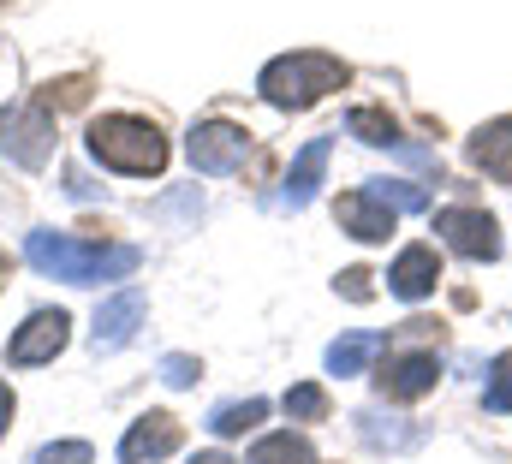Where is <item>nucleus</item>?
I'll return each instance as SVG.
<instances>
[{
	"label": "nucleus",
	"instance_id": "f257e3e1",
	"mask_svg": "<svg viewBox=\"0 0 512 464\" xmlns=\"http://www.w3.org/2000/svg\"><path fill=\"white\" fill-rule=\"evenodd\" d=\"M24 256H30V268H42V274H54V280H66V286H102V280H126L137 274V250L131 244H84V238H72V232H30L24 238Z\"/></svg>",
	"mask_w": 512,
	"mask_h": 464
},
{
	"label": "nucleus",
	"instance_id": "f03ea898",
	"mask_svg": "<svg viewBox=\"0 0 512 464\" xmlns=\"http://www.w3.org/2000/svg\"><path fill=\"white\" fill-rule=\"evenodd\" d=\"M346 84H352V66H346L340 54H322V48L280 54V60H268L262 78H256L262 102L280 108V114H304V108H316L328 90H346Z\"/></svg>",
	"mask_w": 512,
	"mask_h": 464
},
{
	"label": "nucleus",
	"instance_id": "7ed1b4c3",
	"mask_svg": "<svg viewBox=\"0 0 512 464\" xmlns=\"http://www.w3.org/2000/svg\"><path fill=\"white\" fill-rule=\"evenodd\" d=\"M84 143H90V155H96L102 167L131 173V179H155V173L167 167V137H161V125H155V119H143V114H102V119H90Z\"/></svg>",
	"mask_w": 512,
	"mask_h": 464
},
{
	"label": "nucleus",
	"instance_id": "20e7f679",
	"mask_svg": "<svg viewBox=\"0 0 512 464\" xmlns=\"http://www.w3.org/2000/svg\"><path fill=\"white\" fill-rule=\"evenodd\" d=\"M0 155L18 161V167H30V173H42L54 161V114L42 102L0 108Z\"/></svg>",
	"mask_w": 512,
	"mask_h": 464
},
{
	"label": "nucleus",
	"instance_id": "39448f33",
	"mask_svg": "<svg viewBox=\"0 0 512 464\" xmlns=\"http://www.w3.org/2000/svg\"><path fill=\"white\" fill-rule=\"evenodd\" d=\"M185 155H191V167L209 173V179L239 173V167L251 161V131L233 125V119H203V125L185 137Z\"/></svg>",
	"mask_w": 512,
	"mask_h": 464
},
{
	"label": "nucleus",
	"instance_id": "423d86ee",
	"mask_svg": "<svg viewBox=\"0 0 512 464\" xmlns=\"http://www.w3.org/2000/svg\"><path fill=\"white\" fill-rule=\"evenodd\" d=\"M435 381H441V351H435V346L387 351V363L376 369V393L393 399V405H411V399L435 393Z\"/></svg>",
	"mask_w": 512,
	"mask_h": 464
},
{
	"label": "nucleus",
	"instance_id": "0eeeda50",
	"mask_svg": "<svg viewBox=\"0 0 512 464\" xmlns=\"http://www.w3.org/2000/svg\"><path fill=\"white\" fill-rule=\"evenodd\" d=\"M72 340V316L66 310H36V316H24V328L12 334V346H6V363L12 369H36V363H54L60 351Z\"/></svg>",
	"mask_w": 512,
	"mask_h": 464
},
{
	"label": "nucleus",
	"instance_id": "6e6552de",
	"mask_svg": "<svg viewBox=\"0 0 512 464\" xmlns=\"http://www.w3.org/2000/svg\"><path fill=\"white\" fill-rule=\"evenodd\" d=\"M435 232H441L459 256H471V262H495V256H501V227H495V215H483V209H441V215H435Z\"/></svg>",
	"mask_w": 512,
	"mask_h": 464
},
{
	"label": "nucleus",
	"instance_id": "1a4fd4ad",
	"mask_svg": "<svg viewBox=\"0 0 512 464\" xmlns=\"http://www.w3.org/2000/svg\"><path fill=\"white\" fill-rule=\"evenodd\" d=\"M179 441H185L179 417H167V411H143L126 435H120V464H155V459H167V453H179Z\"/></svg>",
	"mask_w": 512,
	"mask_h": 464
},
{
	"label": "nucleus",
	"instance_id": "9d476101",
	"mask_svg": "<svg viewBox=\"0 0 512 464\" xmlns=\"http://www.w3.org/2000/svg\"><path fill=\"white\" fill-rule=\"evenodd\" d=\"M435 280H441V256H435V244H405V250H399V262L387 268V292H393V298H405V304L429 298V292H435Z\"/></svg>",
	"mask_w": 512,
	"mask_h": 464
},
{
	"label": "nucleus",
	"instance_id": "9b49d317",
	"mask_svg": "<svg viewBox=\"0 0 512 464\" xmlns=\"http://www.w3.org/2000/svg\"><path fill=\"white\" fill-rule=\"evenodd\" d=\"M334 221L352 232V238H364V244H382L387 232H393V221H399V209H387L382 197L364 185V191H346V197L334 203Z\"/></svg>",
	"mask_w": 512,
	"mask_h": 464
},
{
	"label": "nucleus",
	"instance_id": "f8f14e48",
	"mask_svg": "<svg viewBox=\"0 0 512 464\" xmlns=\"http://www.w3.org/2000/svg\"><path fill=\"white\" fill-rule=\"evenodd\" d=\"M137 322H143V292H137V286H126V292H114V298L96 310L90 340H96V351H120V346H131Z\"/></svg>",
	"mask_w": 512,
	"mask_h": 464
},
{
	"label": "nucleus",
	"instance_id": "ddd939ff",
	"mask_svg": "<svg viewBox=\"0 0 512 464\" xmlns=\"http://www.w3.org/2000/svg\"><path fill=\"white\" fill-rule=\"evenodd\" d=\"M471 167H483L489 179L512 185V119H489V125L471 137Z\"/></svg>",
	"mask_w": 512,
	"mask_h": 464
},
{
	"label": "nucleus",
	"instance_id": "4468645a",
	"mask_svg": "<svg viewBox=\"0 0 512 464\" xmlns=\"http://www.w3.org/2000/svg\"><path fill=\"white\" fill-rule=\"evenodd\" d=\"M328 149H334L328 137H310V143H304V155L292 161V179H286V203H292V209H304V203L316 197L322 167H328Z\"/></svg>",
	"mask_w": 512,
	"mask_h": 464
},
{
	"label": "nucleus",
	"instance_id": "2eb2a0df",
	"mask_svg": "<svg viewBox=\"0 0 512 464\" xmlns=\"http://www.w3.org/2000/svg\"><path fill=\"white\" fill-rule=\"evenodd\" d=\"M245 464H316V447L304 441V435H292V429H280V435H262L251 447V459Z\"/></svg>",
	"mask_w": 512,
	"mask_h": 464
},
{
	"label": "nucleus",
	"instance_id": "dca6fc26",
	"mask_svg": "<svg viewBox=\"0 0 512 464\" xmlns=\"http://www.w3.org/2000/svg\"><path fill=\"white\" fill-rule=\"evenodd\" d=\"M268 417V399H233V405H215L209 411V435H221V441H233V435H245Z\"/></svg>",
	"mask_w": 512,
	"mask_h": 464
},
{
	"label": "nucleus",
	"instance_id": "f3484780",
	"mask_svg": "<svg viewBox=\"0 0 512 464\" xmlns=\"http://www.w3.org/2000/svg\"><path fill=\"white\" fill-rule=\"evenodd\" d=\"M346 131H352V137H364V143H376V149H405V137H399V119L382 114V108H352Z\"/></svg>",
	"mask_w": 512,
	"mask_h": 464
},
{
	"label": "nucleus",
	"instance_id": "a211bd4d",
	"mask_svg": "<svg viewBox=\"0 0 512 464\" xmlns=\"http://www.w3.org/2000/svg\"><path fill=\"white\" fill-rule=\"evenodd\" d=\"M382 351V334H346V340H334L328 346V369L334 375H364V363Z\"/></svg>",
	"mask_w": 512,
	"mask_h": 464
},
{
	"label": "nucleus",
	"instance_id": "6ab92c4d",
	"mask_svg": "<svg viewBox=\"0 0 512 464\" xmlns=\"http://www.w3.org/2000/svg\"><path fill=\"white\" fill-rule=\"evenodd\" d=\"M90 90H96L90 72H78V78H54V84L42 90V108H48V114H72V108L90 102Z\"/></svg>",
	"mask_w": 512,
	"mask_h": 464
},
{
	"label": "nucleus",
	"instance_id": "aec40b11",
	"mask_svg": "<svg viewBox=\"0 0 512 464\" xmlns=\"http://www.w3.org/2000/svg\"><path fill=\"white\" fill-rule=\"evenodd\" d=\"M334 411V399H328V387H316V381H298L292 393H286V417L292 423H322Z\"/></svg>",
	"mask_w": 512,
	"mask_h": 464
},
{
	"label": "nucleus",
	"instance_id": "412c9836",
	"mask_svg": "<svg viewBox=\"0 0 512 464\" xmlns=\"http://www.w3.org/2000/svg\"><path fill=\"white\" fill-rule=\"evenodd\" d=\"M370 191L382 197L387 209H429V191H423V185H411V179H376Z\"/></svg>",
	"mask_w": 512,
	"mask_h": 464
},
{
	"label": "nucleus",
	"instance_id": "4be33fe9",
	"mask_svg": "<svg viewBox=\"0 0 512 464\" xmlns=\"http://www.w3.org/2000/svg\"><path fill=\"white\" fill-rule=\"evenodd\" d=\"M483 405L489 411H512V351H501L489 363V387H483Z\"/></svg>",
	"mask_w": 512,
	"mask_h": 464
},
{
	"label": "nucleus",
	"instance_id": "5701e85b",
	"mask_svg": "<svg viewBox=\"0 0 512 464\" xmlns=\"http://www.w3.org/2000/svg\"><path fill=\"white\" fill-rule=\"evenodd\" d=\"M90 459H96L90 441H48V447L30 453V464H90Z\"/></svg>",
	"mask_w": 512,
	"mask_h": 464
},
{
	"label": "nucleus",
	"instance_id": "b1692460",
	"mask_svg": "<svg viewBox=\"0 0 512 464\" xmlns=\"http://www.w3.org/2000/svg\"><path fill=\"white\" fill-rule=\"evenodd\" d=\"M197 375H203V363H197V357H179V351H173V357H161V381H167V387H191Z\"/></svg>",
	"mask_w": 512,
	"mask_h": 464
},
{
	"label": "nucleus",
	"instance_id": "393cba45",
	"mask_svg": "<svg viewBox=\"0 0 512 464\" xmlns=\"http://www.w3.org/2000/svg\"><path fill=\"white\" fill-rule=\"evenodd\" d=\"M370 280H376L370 268H346V274H340L334 286H340V292H346L352 304H370V298H376V286H370Z\"/></svg>",
	"mask_w": 512,
	"mask_h": 464
},
{
	"label": "nucleus",
	"instance_id": "a878e982",
	"mask_svg": "<svg viewBox=\"0 0 512 464\" xmlns=\"http://www.w3.org/2000/svg\"><path fill=\"white\" fill-rule=\"evenodd\" d=\"M12 411H18V399H12V387L0 381V435H6V423H12Z\"/></svg>",
	"mask_w": 512,
	"mask_h": 464
},
{
	"label": "nucleus",
	"instance_id": "bb28decb",
	"mask_svg": "<svg viewBox=\"0 0 512 464\" xmlns=\"http://www.w3.org/2000/svg\"><path fill=\"white\" fill-rule=\"evenodd\" d=\"M191 464H233V459H227V453H197Z\"/></svg>",
	"mask_w": 512,
	"mask_h": 464
},
{
	"label": "nucleus",
	"instance_id": "cd10ccee",
	"mask_svg": "<svg viewBox=\"0 0 512 464\" xmlns=\"http://www.w3.org/2000/svg\"><path fill=\"white\" fill-rule=\"evenodd\" d=\"M6 274H12V262H6V250H0V286H6Z\"/></svg>",
	"mask_w": 512,
	"mask_h": 464
}]
</instances>
